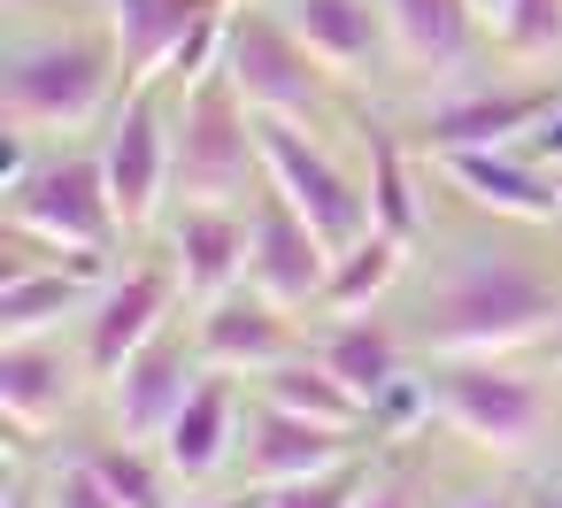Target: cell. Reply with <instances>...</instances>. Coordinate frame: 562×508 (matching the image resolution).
<instances>
[{"label":"cell","mask_w":562,"mask_h":508,"mask_svg":"<svg viewBox=\"0 0 562 508\" xmlns=\"http://www.w3.org/2000/svg\"><path fill=\"white\" fill-rule=\"evenodd\" d=\"M554 324H562V270L539 262L516 239L454 247L416 301V339H424L431 362H447V354H524V347H547Z\"/></svg>","instance_id":"1"},{"label":"cell","mask_w":562,"mask_h":508,"mask_svg":"<svg viewBox=\"0 0 562 508\" xmlns=\"http://www.w3.org/2000/svg\"><path fill=\"white\" fill-rule=\"evenodd\" d=\"M124 55L101 16H47V24H9V55H0V116L40 139H70L109 124L124 101Z\"/></svg>","instance_id":"2"},{"label":"cell","mask_w":562,"mask_h":508,"mask_svg":"<svg viewBox=\"0 0 562 508\" xmlns=\"http://www.w3.org/2000/svg\"><path fill=\"white\" fill-rule=\"evenodd\" d=\"M170 139H178L170 208L178 201H232V208H247L262 193V116L247 109V93L224 70L201 78V86H170Z\"/></svg>","instance_id":"3"},{"label":"cell","mask_w":562,"mask_h":508,"mask_svg":"<svg viewBox=\"0 0 562 508\" xmlns=\"http://www.w3.org/2000/svg\"><path fill=\"white\" fill-rule=\"evenodd\" d=\"M431 416L462 447H477L493 462H524L554 424V393L531 370H516L508 354H447L431 370Z\"/></svg>","instance_id":"4"},{"label":"cell","mask_w":562,"mask_h":508,"mask_svg":"<svg viewBox=\"0 0 562 508\" xmlns=\"http://www.w3.org/2000/svg\"><path fill=\"white\" fill-rule=\"evenodd\" d=\"M224 78L247 93V109H255V116L308 124V132H331V116H339V78H331V70L293 39V24L270 9V0H232Z\"/></svg>","instance_id":"5"},{"label":"cell","mask_w":562,"mask_h":508,"mask_svg":"<svg viewBox=\"0 0 562 508\" xmlns=\"http://www.w3.org/2000/svg\"><path fill=\"white\" fill-rule=\"evenodd\" d=\"M101 170H109V193H116V216L124 232H147L170 216V170H178V139H170V86L162 78H139L124 86V101L109 109L101 139H93Z\"/></svg>","instance_id":"6"},{"label":"cell","mask_w":562,"mask_h":508,"mask_svg":"<svg viewBox=\"0 0 562 508\" xmlns=\"http://www.w3.org/2000/svg\"><path fill=\"white\" fill-rule=\"evenodd\" d=\"M0 224H24L47 247H93V255H116V239H132L93 147L86 155H40V170L24 185L0 193Z\"/></svg>","instance_id":"7"},{"label":"cell","mask_w":562,"mask_h":508,"mask_svg":"<svg viewBox=\"0 0 562 508\" xmlns=\"http://www.w3.org/2000/svg\"><path fill=\"white\" fill-rule=\"evenodd\" d=\"M262 185H278V193L316 224V239H324L331 255L370 232V185H362V170H347V162L324 147V132H308V124L262 116Z\"/></svg>","instance_id":"8"},{"label":"cell","mask_w":562,"mask_h":508,"mask_svg":"<svg viewBox=\"0 0 562 508\" xmlns=\"http://www.w3.org/2000/svg\"><path fill=\"white\" fill-rule=\"evenodd\" d=\"M562 101V86L547 78H447L424 109H416V147L424 155H462V147H524V132Z\"/></svg>","instance_id":"9"},{"label":"cell","mask_w":562,"mask_h":508,"mask_svg":"<svg viewBox=\"0 0 562 508\" xmlns=\"http://www.w3.org/2000/svg\"><path fill=\"white\" fill-rule=\"evenodd\" d=\"M324 278H331V247L278 185H262L247 208V285L270 293L278 308L308 316V308H324Z\"/></svg>","instance_id":"10"},{"label":"cell","mask_w":562,"mask_h":508,"mask_svg":"<svg viewBox=\"0 0 562 508\" xmlns=\"http://www.w3.org/2000/svg\"><path fill=\"white\" fill-rule=\"evenodd\" d=\"M178 301H186V285H178L170 255H162V262H132V270H116V278L93 293L86 324H78V347H86V362H93V385L116 377L124 354H139L162 324H178Z\"/></svg>","instance_id":"11"},{"label":"cell","mask_w":562,"mask_h":508,"mask_svg":"<svg viewBox=\"0 0 562 508\" xmlns=\"http://www.w3.org/2000/svg\"><path fill=\"white\" fill-rule=\"evenodd\" d=\"M193 347H201V362H209V370L262 377V370H278V362L308 354V331H301V316H293V308H278L270 293L232 285V293H216V301H201V308H193Z\"/></svg>","instance_id":"12"},{"label":"cell","mask_w":562,"mask_h":508,"mask_svg":"<svg viewBox=\"0 0 562 508\" xmlns=\"http://www.w3.org/2000/svg\"><path fill=\"white\" fill-rule=\"evenodd\" d=\"M201 377V347H193V324H162L139 354H124L116 377H101V408H109V431L124 439H162L170 416L186 408Z\"/></svg>","instance_id":"13"},{"label":"cell","mask_w":562,"mask_h":508,"mask_svg":"<svg viewBox=\"0 0 562 508\" xmlns=\"http://www.w3.org/2000/svg\"><path fill=\"white\" fill-rule=\"evenodd\" d=\"M86 385H93L86 347H70V339H0V416H9L16 447L40 439V431H63L78 416Z\"/></svg>","instance_id":"14"},{"label":"cell","mask_w":562,"mask_h":508,"mask_svg":"<svg viewBox=\"0 0 562 508\" xmlns=\"http://www.w3.org/2000/svg\"><path fill=\"white\" fill-rule=\"evenodd\" d=\"M247 408H255L247 377H232V370H209V362H201V377H193L186 408H178V416H170V431L155 439V447H162V462L178 470V485H216V477L239 462Z\"/></svg>","instance_id":"15"},{"label":"cell","mask_w":562,"mask_h":508,"mask_svg":"<svg viewBox=\"0 0 562 508\" xmlns=\"http://www.w3.org/2000/svg\"><path fill=\"white\" fill-rule=\"evenodd\" d=\"M355 454H362V431H339V424H316V416L255 400L232 470H239V485H293V477H324V470H339Z\"/></svg>","instance_id":"16"},{"label":"cell","mask_w":562,"mask_h":508,"mask_svg":"<svg viewBox=\"0 0 562 508\" xmlns=\"http://www.w3.org/2000/svg\"><path fill=\"white\" fill-rule=\"evenodd\" d=\"M424 162L493 224H562L554 170H539L524 147H462V155H424Z\"/></svg>","instance_id":"17"},{"label":"cell","mask_w":562,"mask_h":508,"mask_svg":"<svg viewBox=\"0 0 562 508\" xmlns=\"http://www.w3.org/2000/svg\"><path fill=\"white\" fill-rule=\"evenodd\" d=\"M270 9L293 24V39L339 86H362V78L401 70L393 63V32H385V0H270Z\"/></svg>","instance_id":"18"},{"label":"cell","mask_w":562,"mask_h":508,"mask_svg":"<svg viewBox=\"0 0 562 508\" xmlns=\"http://www.w3.org/2000/svg\"><path fill=\"white\" fill-rule=\"evenodd\" d=\"M247 208H232V201H178L162 216L170 270H178V285H186L193 308L216 301V293H232V285H247Z\"/></svg>","instance_id":"19"},{"label":"cell","mask_w":562,"mask_h":508,"mask_svg":"<svg viewBox=\"0 0 562 508\" xmlns=\"http://www.w3.org/2000/svg\"><path fill=\"white\" fill-rule=\"evenodd\" d=\"M385 32H393V63L431 86L462 78L477 47H493L470 0H385Z\"/></svg>","instance_id":"20"},{"label":"cell","mask_w":562,"mask_h":508,"mask_svg":"<svg viewBox=\"0 0 562 508\" xmlns=\"http://www.w3.org/2000/svg\"><path fill=\"white\" fill-rule=\"evenodd\" d=\"M308 354L347 385V393H362L370 408H378V393L408 370V339L378 316V308H362V316H324V324H308Z\"/></svg>","instance_id":"21"},{"label":"cell","mask_w":562,"mask_h":508,"mask_svg":"<svg viewBox=\"0 0 562 508\" xmlns=\"http://www.w3.org/2000/svg\"><path fill=\"white\" fill-rule=\"evenodd\" d=\"M93 293H101V285H93L86 270H70V262L0 278V339H63V331L86 324Z\"/></svg>","instance_id":"22"},{"label":"cell","mask_w":562,"mask_h":508,"mask_svg":"<svg viewBox=\"0 0 562 508\" xmlns=\"http://www.w3.org/2000/svg\"><path fill=\"white\" fill-rule=\"evenodd\" d=\"M209 9H224V0H101V24H109V39L124 55V78L132 86L139 78H162V63L178 55V39Z\"/></svg>","instance_id":"23"},{"label":"cell","mask_w":562,"mask_h":508,"mask_svg":"<svg viewBox=\"0 0 562 508\" xmlns=\"http://www.w3.org/2000/svg\"><path fill=\"white\" fill-rule=\"evenodd\" d=\"M255 400L293 408V416H316V424H339V431H378V424H370V400H362V393H347L316 354H293V362L262 370V377H255Z\"/></svg>","instance_id":"24"},{"label":"cell","mask_w":562,"mask_h":508,"mask_svg":"<svg viewBox=\"0 0 562 508\" xmlns=\"http://www.w3.org/2000/svg\"><path fill=\"white\" fill-rule=\"evenodd\" d=\"M408 255H416V247H401L393 232H378V224H370L355 247H339V255H331V278H324V316H362V308H378V301L401 285Z\"/></svg>","instance_id":"25"},{"label":"cell","mask_w":562,"mask_h":508,"mask_svg":"<svg viewBox=\"0 0 562 508\" xmlns=\"http://www.w3.org/2000/svg\"><path fill=\"white\" fill-rule=\"evenodd\" d=\"M362 185H370V224L393 232L401 247H416V239H424L416 162H408V147H401L393 132H378V124H370V139H362Z\"/></svg>","instance_id":"26"},{"label":"cell","mask_w":562,"mask_h":508,"mask_svg":"<svg viewBox=\"0 0 562 508\" xmlns=\"http://www.w3.org/2000/svg\"><path fill=\"white\" fill-rule=\"evenodd\" d=\"M78 454L109 477V493H116L124 508H178V470L162 462L155 439H124V431H109V439H86Z\"/></svg>","instance_id":"27"},{"label":"cell","mask_w":562,"mask_h":508,"mask_svg":"<svg viewBox=\"0 0 562 508\" xmlns=\"http://www.w3.org/2000/svg\"><path fill=\"white\" fill-rule=\"evenodd\" d=\"M493 55L516 70H554L562 63V0H516L493 32Z\"/></svg>","instance_id":"28"},{"label":"cell","mask_w":562,"mask_h":508,"mask_svg":"<svg viewBox=\"0 0 562 508\" xmlns=\"http://www.w3.org/2000/svg\"><path fill=\"white\" fill-rule=\"evenodd\" d=\"M362 477H370V462L355 454V462H339V470H324V477H293V485H262V508H355V493H362Z\"/></svg>","instance_id":"29"},{"label":"cell","mask_w":562,"mask_h":508,"mask_svg":"<svg viewBox=\"0 0 562 508\" xmlns=\"http://www.w3.org/2000/svg\"><path fill=\"white\" fill-rule=\"evenodd\" d=\"M47 508H124V500L109 493V477L86 454H70L63 470H47Z\"/></svg>","instance_id":"30"},{"label":"cell","mask_w":562,"mask_h":508,"mask_svg":"<svg viewBox=\"0 0 562 508\" xmlns=\"http://www.w3.org/2000/svg\"><path fill=\"white\" fill-rule=\"evenodd\" d=\"M355 508H424V500H416V477L408 470H370L362 493H355Z\"/></svg>","instance_id":"31"},{"label":"cell","mask_w":562,"mask_h":508,"mask_svg":"<svg viewBox=\"0 0 562 508\" xmlns=\"http://www.w3.org/2000/svg\"><path fill=\"white\" fill-rule=\"evenodd\" d=\"M524 155H531L539 170H562V101H554V109L524 132Z\"/></svg>","instance_id":"32"},{"label":"cell","mask_w":562,"mask_h":508,"mask_svg":"<svg viewBox=\"0 0 562 508\" xmlns=\"http://www.w3.org/2000/svg\"><path fill=\"white\" fill-rule=\"evenodd\" d=\"M9 9V24H47V16H70L78 0H0Z\"/></svg>","instance_id":"33"},{"label":"cell","mask_w":562,"mask_h":508,"mask_svg":"<svg viewBox=\"0 0 562 508\" xmlns=\"http://www.w3.org/2000/svg\"><path fill=\"white\" fill-rule=\"evenodd\" d=\"M0 508H47V485H32V477H24V454L9 462V500H0Z\"/></svg>","instance_id":"34"},{"label":"cell","mask_w":562,"mask_h":508,"mask_svg":"<svg viewBox=\"0 0 562 508\" xmlns=\"http://www.w3.org/2000/svg\"><path fill=\"white\" fill-rule=\"evenodd\" d=\"M447 508H524V500H516L508 485H470V493H454Z\"/></svg>","instance_id":"35"},{"label":"cell","mask_w":562,"mask_h":508,"mask_svg":"<svg viewBox=\"0 0 562 508\" xmlns=\"http://www.w3.org/2000/svg\"><path fill=\"white\" fill-rule=\"evenodd\" d=\"M186 508H262V485H232L216 500H186Z\"/></svg>","instance_id":"36"},{"label":"cell","mask_w":562,"mask_h":508,"mask_svg":"<svg viewBox=\"0 0 562 508\" xmlns=\"http://www.w3.org/2000/svg\"><path fill=\"white\" fill-rule=\"evenodd\" d=\"M470 9H477V24H485V39H493V32H501V16L516 9V0H470Z\"/></svg>","instance_id":"37"},{"label":"cell","mask_w":562,"mask_h":508,"mask_svg":"<svg viewBox=\"0 0 562 508\" xmlns=\"http://www.w3.org/2000/svg\"><path fill=\"white\" fill-rule=\"evenodd\" d=\"M539 354H547V370H562V324L547 331V347H539Z\"/></svg>","instance_id":"38"},{"label":"cell","mask_w":562,"mask_h":508,"mask_svg":"<svg viewBox=\"0 0 562 508\" xmlns=\"http://www.w3.org/2000/svg\"><path fill=\"white\" fill-rule=\"evenodd\" d=\"M524 508H562V493H547V485H539V493H524Z\"/></svg>","instance_id":"39"},{"label":"cell","mask_w":562,"mask_h":508,"mask_svg":"<svg viewBox=\"0 0 562 508\" xmlns=\"http://www.w3.org/2000/svg\"><path fill=\"white\" fill-rule=\"evenodd\" d=\"M554 201H562V170H554Z\"/></svg>","instance_id":"40"}]
</instances>
